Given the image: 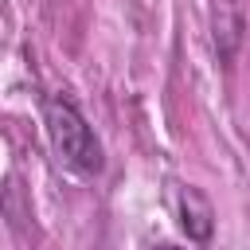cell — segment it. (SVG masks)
I'll use <instances>...</instances> for the list:
<instances>
[{
    "instance_id": "6da1fadb",
    "label": "cell",
    "mask_w": 250,
    "mask_h": 250,
    "mask_svg": "<svg viewBox=\"0 0 250 250\" xmlns=\"http://www.w3.org/2000/svg\"><path fill=\"white\" fill-rule=\"evenodd\" d=\"M43 125H47V137L59 152L62 164H70L74 172L82 176H98L102 172V145L94 137V129L86 125V117L66 102V98H51L43 105Z\"/></svg>"
},
{
    "instance_id": "7a4b0ae2",
    "label": "cell",
    "mask_w": 250,
    "mask_h": 250,
    "mask_svg": "<svg viewBox=\"0 0 250 250\" xmlns=\"http://www.w3.org/2000/svg\"><path fill=\"white\" fill-rule=\"evenodd\" d=\"M211 27H215V47L223 59H234L238 43H242V12L234 8V0H215L211 8Z\"/></svg>"
},
{
    "instance_id": "3957f363",
    "label": "cell",
    "mask_w": 250,
    "mask_h": 250,
    "mask_svg": "<svg viewBox=\"0 0 250 250\" xmlns=\"http://www.w3.org/2000/svg\"><path fill=\"white\" fill-rule=\"evenodd\" d=\"M180 223H184L188 238H195V242H207V238H211L215 211H211V203H207L195 188H184V195H180Z\"/></svg>"
},
{
    "instance_id": "277c9868",
    "label": "cell",
    "mask_w": 250,
    "mask_h": 250,
    "mask_svg": "<svg viewBox=\"0 0 250 250\" xmlns=\"http://www.w3.org/2000/svg\"><path fill=\"white\" fill-rule=\"evenodd\" d=\"M160 250H180V246H160Z\"/></svg>"
}]
</instances>
